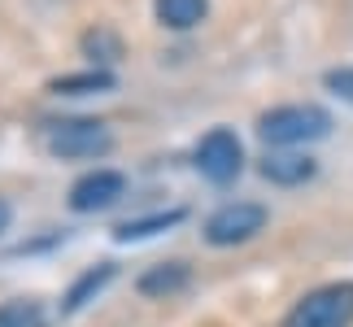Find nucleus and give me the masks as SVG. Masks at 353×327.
Listing matches in <instances>:
<instances>
[{
	"instance_id": "f257e3e1",
	"label": "nucleus",
	"mask_w": 353,
	"mask_h": 327,
	"mask_svg": "<svg viewBox=\"0 0 353 327\" xmlns=\"http://www.w3.org/2000/svg\"><path fill=\"white\" fill-rule=\"evenodd\" d=\"M332 131V114L323 105H275L257 118V135L270 148H301Z\"/></svg>"
},
{
	"instance_id": "f03ea898",
	"label": "nucleus",
	"mask_w": 353,
	"mask_h": 327,
	"mask_svg": "<svg viewBox=\"0 0 353 327\" xmlns=\"http://www.w3.org/2000/svg\"><path fill=\"white\" fill-rule=\"evenodd\" d=\"M114 144L110 127L101 118H57L44 127V148L61 161H88V157H105Z\"/></svg>"
},
{
	"instance_id": "7ed1b4c3",
	"label": "nucleus",
	"mask_w": 353,
	"mask_h": 327,
	"mask_svg": "<svg viewBox=\"0 0 353 327\" xmlns=\"http://www.w3.org/2000/svg\"><path fill=\"white\" fill-rule=\"evenodd\" d=\"M279 327H353V284H323L305 293Z\"/></svg>"
},
{
	"instance_id": "20e7f679",
	"label": "nucleus",
	"mask_w": 353,
	"mask_h": 327,
	"mask_svg": "<svg viewBox=\"0 0 353 327\" xmlns=\"http://www.w3.org/2000/svg\"><path fill=\"white\" fill-rule=\"evenodd\" d=\"M270 214L266 206H257V201H227V206H219L210 218H205V244H214V249H236V244L253 240L257 231H266Z\"/></svg>"
},
{
	"instance_id": "39448f33",
	"label": "nucleus",
	"mask_w": 353,
	"mask_h": 327,
	"mask_svg": "<svg viewBox=\"0 0 353 327\" xmlns=\"http://www.w3.org/2000/svg\"><path fill=\"white\" fill-rule=\"evenodd\" d=\"M192 166H196L201 179L227 188V184H232L236 175L244 170V144H240V135H236L232 127H214V131H205V135L196 140Z\"/></svg>"
},
{
	"instance_id": "423d86ee",
	"label": "nucleus",
	"mask_w": 353,
	"mask_h": 327,
	"mask_svg": "<svg viewBox=\"0 0 353 327\" xmlns=\"http://www.w3.org/2000/svg\"><path fill=\"white\" fill-rule=\"evenodd\" d=\"M127 197V175L122 170H88V175H79V179L70 184V210L74 214H101V210H110L118 206V201Z\"/></svg>"
},
{
	"instance_id": "0eeeda50",
	"label": "nucleus",
	"mask_w": 353,
	"mask_h": 327,
	"mask_svg": "<svg viewBox=\"0 0 353 327\" xmlns=\"http://www.w3.org/2000/svg\"><path fill=\"white\" fill-rule=\"evenodd\" d=\"M257 175H262L266 184L296 188V184H310L319 175V161L310 153H296V148H270V153L257 161Z\"/></svg>"
},
{
	"instance_id": "6e6552de",
	"label": "nucleus",
	"mask_w": 353,
	"mask_h": 327,
	"mask_svg": "<svg viewBox=\"0 0 353 327\" xmlns=\"http://www.w3.org/2000/svg\"><path fill=\"white\" fill-rule=\"evenodd\" d=\"M114 275H118V266L114 262H97V266H88L83 275H79L70 288H65V297H61V315H79L88 301H97V297L114 284Z\"/></svg>"
},
{
	"instance_id": "1a4fd4ad",
	"label": "nucleus",
	"mask_w": 353,
	"mask_h": 327,
	"mask_svg": "<svg viewBox=\"0 0 353 327\" xmlns=\"http://www.w3.org/2000/svg\"><path fill=\"white\" fill-rule=\"evenodd\" d=\"M183 214H188V210H157V214L127 218V223H118V227H114V240H118V244L148 240V236H157V231H170V227H179V223H183Z\"/></svg>"
},
{
	"instance_id": "9d476101",
	"label": "nucleus",
	"mask_w": 353,
	"mask_h": 327,
	"mask_svg": "<svg viewBox=\"0 0 353 327\" xmlns=\"http://www.w3.org/2000/svg\"><path fill=\"white\" fill-rule=\"evenodd\" d=\"M188 279H192V270H188V262H157L153 270H144L140 275V288L144 297H174L188 288Z\"/></svg>"
},
{
	"instance_id": "9b49d317",
	"label": "nucleus",
	"mask_w": 353,
	"mask_h": 327,
	"mask_svg": "<svg viewBox=\"0 0 353 327\" xmlns=\"http://www.w3.org/2000/svg\"><path fill=\"white\" fill-rule=\"evenodd\" d=\"M153 13L166 31H192L205 22L210 0H153Z\"/></svg>"
},
{
	"instance_id": "f8f14e48",
	"label": "nucleus",
	"mask_w": 353,
	"mask_h": 327,
	"mask_svg": "<svg viewBox=\"0 0 353 327\" xmlns=\"http://www.w3.org/2000/svg\"><path fill=\"white\" fill-rule=\"evenodd\" d=\"M110 88H114V75L105 70V66L83 70V75H61V79L48 83L52 97H92V92H110Z\"/></svg>"
},
{
	"instance_id": "ddd939ff",
	"label": "nucleus",
	"mask_w": 353,
	"mask_h": 327,
	"mask_svg": "<svg viewBox=\"0 0 353 327\" xmlns=\"http://www.w3.org/2000/svg\"><path fill=\"white\" fill-rule=\"evenodd\" d=\"M0 327H39L35 301H5L0 306Z\"/></svg>"
},
{
	"instance_id": "4468645a",
	"label": "nucleus",
	"mask_w": 353,
	"mask_h": 327,
	"mask_svg": "<svg viewBox=\"0 0 353 327\" xmlns=\"http://www.w3.org/2000/svg\"><path fill=\"white\" fill-rule=\"evenodd\" d=\"M83 48H88V52H105V61H118V57H122L118 35H110V31H88V35H83Z\"/></svg>"
},
{
	"instance_id": "2eb2a0df",
	"label": "nucleus",
	"mask_w": 353,
	"mask_h": 327,
	"mask_svg": "<svg viewBox=\"0 0 353 327\" xmlns=\"http://www.w3.org/2000/svg\"><path fill=\"white\" fill-rule=\"evenodd\" d=\"M336 97H345V101H353V66H345V70H327V79H323Z\"/></svg>"
},
{
	"instance_id": "dca6fc26",
	"label": "nucleus",
	"mask_w": 353,
	"mask_h": 327,
	"mask_svg": "<svg viewBox=\"0 0 353 327\" xmlns=\"http://www.w3.org/2000/svg\"><path fill=\"white\" fill-rule=\"evenodd\" d=\"M9 223H13V206H9L5 197H0V236H5V231H9Z\"/></svg>"
},
{
	"instance_id": "f3484780",
	"label": "nucleus",
	"mask_w": 353,
	"mask_h": 327,
	"mask_svg": "<svg viewBox=\"0 0 353 327\" xmlns=\"http://www.w3.org/2000/svg\"><path fill=\"white\" fill-rule=\"evenodd\" d=\"M39 327H44V323H39Z\"/></svg>"
}]
</instances>
